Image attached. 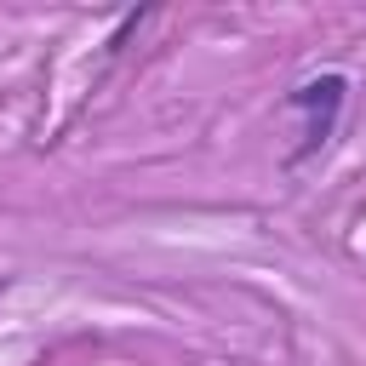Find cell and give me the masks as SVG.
<instances>
[{"instance_id": "cell-1", "label": "cell", "mask_w": 366, "mask_h": 366, "mask_svg": "<svg viewBox=\"0 0 366 366\" xmlns=\"http://www.w3.org/2000/svg\"><path fill=\"white\" fill-rule=\"evenodd\" d=\"M337 103H343V74L309 80V86L297 92V109H309V114H315V126H309V143H326V132H332V114H337Z\"/></svg>"}]
</instances>
